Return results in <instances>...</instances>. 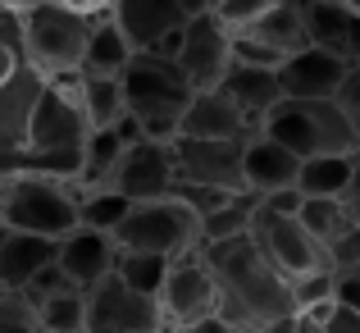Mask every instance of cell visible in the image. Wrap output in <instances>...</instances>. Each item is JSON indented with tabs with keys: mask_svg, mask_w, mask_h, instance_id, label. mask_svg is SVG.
I'll return each mask as SVG.
<instances>
[{
	"mask_svg": "<svg viewBox=\"0 0 360 333\" xmlns=\"http://www.w3.org/2000/svg\"><path fill=\"white\" fill-rule=\"evenodd\" d=\"M205 265L214 270L219 283V325L224 329H297V297H292V279L260 251V242L246 233L214 237L201 242Z\"/></svg>",
	"mask_w": 360,
	"mask_h": 333,
	"instance_id": "1",
	"label": "cell"
},
{
	"mask_svg": "<svg viewBox=\"0 0 360 333\" xmlns=\"http://www.w3.org/2000/svg\"><path fill=\"white\" fill-rule=\"evenodd\" d=\"M96 9L69 5V0H18V55L32 64L41 78L82 69V46H87Z\"/></svg>",
	"mask_w": 360,
	"mask_h": 333,
	"instance_id": "2",
	"label": "cell"
},
{
	"mask_svg": "<svg viewBox=\"0 0 360 333\" xmlns=\"http://www.w3.org/2000/svg\"><path fill=\"white\" fill-rule=\"evenodd\" d=\"M91 137V119L78 96V73L46 78V92L27 123V146L37 156V174H60L73 178L82 165V146Z\"/></svg>",
	"mask_w": 360,
	"mask_h": 333,
	"instance_id": "3",
	"label": "cell"
},
{
	"mask_svg": "<svg viewBox=\"0 0 360 333\" xmlns=\"http://www.w3.org/2000/svg\"><path fill=\"white\" fill-rule=\"evenodd\" d=\"M123 101H128V114L141 123L146 137H178V123H183V110L192 101V82L178 69L174 55L160 51H132V60L123 64Z\"/></svg>",
	"mask_w": 360,
	"mask_h": 333,
	"instance_id": "4",
	"label": "cell"
},
{
	"mask_svg": "<svg viewBox=\"0 0 360 333\" xmlns=\"http://www.w3.org/2000/svg\"><path fill=\"white\" fill-rule=\"evenodd\" d=\"M260 132L278 137L301 160L306 156H342V151L360 146L352 119L342 114V106L333 96H278V106L260 119Z\"/></svg>",
	"mask_w": 360,
	"mask_h": 333,
	"instance_id": "5",
	"label": "cell"
},
{
	"mask_svg": "<svg viewBox=\"0 0 360 333\" xmlns=\"http://www.w3.org/2000/svg\"><path fill=\"white\" fill-rule=\"evenodd\" d=\"M119 246L132 251H160V256H183L201 246V211L192 201H183L178 192L165 196H146L132 201L123 224L115 228Z\"/></svg>",
	"mask_w": 360,
	"mask_h": 333,
	"instance_id": "6",
	"label": "cell"
},
{
	"mask_svg": "<svg viewBox=\"0 0 360 333\" xmlns=\"http://www.w3.org/2000/svg\"><path fill=\"white\" fill-rule=\"evenodd\" d=\"M0 220L9 228H27L60 242L69 228H78V187L60 174H18L5 187V211Z\"/></svg>",
	"mask_w": 360,
	"mask_h": 333,
	"instance_id": "7",
	"label": "cell"
},
{
	"mask_svg": "<svg viewBox=\"0 0 360 333\" xmlns=\"http://www.w3.org/2000/svg\"><path fill=\"white\" fill-rule=\"evenodd\" d=\"M160 310H165L169 329H210L219 315V283L214 270L205 265L201 246L196 251L174 256L165 274V288H160Z\"/></svg>",
	"mask_w": 360,
	"mask_h": 333,
	"instance_id": "8",
	"label": "cell"
},
{
	"mask_svg": "<svg viewBox=\"0 0 360 333\" xmlns=\"http://www.w3.org/2000/svg\"><path fill=\"white\" fill-rule=\"evenodd\" d=\"M87 292V333H155L169 329L160 297H146L132 283L119 279V270H110L105 279H96Z\"/></svg>",
	"mask_w": 360,
	"mask_h": 333,
	"instance_id": "9",
	"label": "cell"
},
{
	"mask_svg": "<svg viewBox=\"0 0 360 333\" xmlns=\"http://www.w3.org/2000/svg\"><path fill=\"white\" fill-rule=\"evenodd\" d=\"M251 237L260 242V251L269 256V260L278 265L288 279L333 265V260H328V246L319 242V237L310 233V228L301 224L297 215H278V211H264V206H255V215H251Z\"/></svg>",
	"mask_w": 360,
	"mask_h": 333,
	"instance_id": "10",
	"label": "cell"
},
{
	"mask_svg": "<svg viewBox=\"0 0 360 333\" xmlns=\"http://www.w3.org/2000/svg\"><path fill=\"white\" fill-rule=\"evenodd\" d=\"M246 137H187V132H178L174 137L178 178L201 183V187H219V192H246V178H242Z\"/></svg>",
	"mask_w": 360,
	"mask_h": 333,
	"instance_id": "11",
	"label": "cell"
},
{
	"mask_svg": "<svg viewBox=\"0 0 360 333\" xmlns=\"http://www.w3.org/2000/svg\"><path fill=\"white\" fill-rule=\"evenodd\" d=\"M174 60H178V69L187 73L192 87H219L229 64H233V27L224 23L214 9L187 14L183 46H178Z\"/></svg>",
	"mask_w": 360,
	"mask_h": 333,
	"instance_id": "12",
	"label": "cell"
},
{
	"mask_svg": "<svg viewBox=\"0 0 360 333\" xmlns=\"http://www.w3.org/2000/svg\"><path fill=\"white\" fill-rule=\"evenodd\" d=\"M110 187H119L128 201H146V196H165L178 187V160H174V142L165 137H137L123 146Z\"/></svg>",
	"mask_w": 360,
	"mask_h": 333,
	"instance_id": "13",
	"label": "cell"
},
{
	"mask_svg": "<svg viewBox=\"0 0 360 333\" xmlns=\"http://www.w3.org/2000/svg\"><path fill=\"white\" fill-rule=\"evenodd\" d=\"M55 260L64 265V274H69L78 288H91L96 279H105L119 265V237L105 233V228L78 224L55 242Z\"/></svg>",
	"mask_w": 360,
	"mask_h": 333,
	"instance_id": "14",
	"label": "cell"
},
{
	"mask_svg": "<svg viewBox=\"0 0 360 333\" xmlns=\"http://www.w3.org/2000/svg\"><path fill=\"white\" fill-rule=\"evenodd\" d=\"M347 69H352V64H347L342 55H333V51H324V46L306 42L301 51L283 55V64H278L283 96H333L338 82L347 78Z\"/></svg>",
	"mask_w": 360,
	"mask_h": 333,
	"instance_id": "15",
	"label": "cell"
},
{
	"mask_svg": "<svg viewBox=\"0 0 360 333\" xmlns=\"http://www.w3.org/2000/svg\"><path fill=\"white\" fill-rule=\"evenodd\" d=\"M110 14L128 32L132 51H155L165 37L183 32L187 9L178 0H110Z\"/></svg>",
	"mask_w": 360,
	"mask_h": 333,
	"instance_id": "16",
	"label": "cell"
},
{
	"mask_svg": "<svg viewBox=\"0 0 360 333\" xmlns=\"http://www.w3.org/2000/svg\"><path fill=\"white\" fill-rule=\"evenodd\" d=\"M297 169H301V156L292 146H283L278 137L255 128L242 146V178H246V192L264 196L274 187H292L297 183Z\"/></svg>",
	"mask_w": 360,
	"mask_h": 333,
	"instance_id": "17",
	"label": "cell"
},
{
	"mask_svg": "<svg viewBox=\"0 0 360 333\" xmlns=\"http://www.w3.org/2000/svg\"><path fill=\"white\" fill-rule=\"evenodd\" d=\"M301 18H306V37L315 46L342 55L347 64H360V9L352 0H310Z\"/></svg>",
	"mask_w": 360,
	"mask_h": 333,
	"instance_id": "18",
	"label": "cell"
},
{
	"mask_svg": "<svg viewBox=\"0 0 360 333\" xmlns=\"http://www.w3.org/2000/svg\"><path fill=\"white\" fill-rule=\"evenodd\" d=\"M178 132H187V137H246V132H255V128H251V119L233 106V96L224 87H196L192 101H187V110H183Z\"/></svg>",
	"mask_w": 360,
	"mask_h": 333,
	"instance_id": "19",
	"label": "cell"
},
{
	"mask_svg": "<svg viewBox=\"0 0 360 333\" xmlns=\"http://www.w3.org/2000/svg\"><path fill=\"white\" fill-rule=\"evenodd\" d=\"M219 87L229 92L233 106L251 119V128H260V119L278 106V96H283L278 69H274V64H251V60H233Z\"/></svg>",
	"mask_w": 360,
	"mask_h": 333,
	"instance_id": "20",
	"label": "cell"
},
{
	"mask_svg": "<svg viewBox=\"0 0 360 333\" xmlns=\"http://www.w3.org/2000/svg\"><path fill=\"white\" fill-rule=\"evenodd\" d=\"M46 92V78L32 64H18L5 82H0V142L5 146H27V123Z\"/></svg>",
	"mask_w": 360,
	"mask_h": 333,
	"instance_id": "21",
	"label": "cell"
},
{
	"mask_svg": "<svg viewBox=\"0 0 360 333\" xmlns=\"http://www.w3.org/2000/svg\"><path fill=\"white\" fill-rule=\"evenodd\" d=\"M46 260H55V237L5 224V237H0V288H23Z\"/></svg>",
	"mask_w": 360,
	"mask_h": 333,
	"instance_id": "22",
	"label": "cell"
},
{
	"mask_svg": "<svg viewBox=\"0 0 360 333\" xmlns=\"http://www.w3.org/2000/svg\"><path fill=\"white\" fill-rule=\"evenodd\" d=\"M128 60H132L128 32L119 27V18L110 14V9H96L87 46H82V73H123Z\"/></svg>",
	"mask_w": 360,
	"mask_h": 333,
	"instance_id": "23",
	"label": "cell"
},
{
	"mask_svg": "<svg viewBox=\"0 0 360 333\" xmlns=\"http://www.w3.org/2000/svg\"><path fill=\"white\" fill-rule=\"evenodd\" d=\"M238 37H246V42H260V46H269L274 55H292V51H301V46L310 42L306 37V18H301V9H292V5H269L260 18H251L246 27H238Z\"/></svg>",
	"mask_w": 360,
	"mask_h": 333,
	"instance_id": "24",
	"label": "cell"
},
{
	"mask_svg": "<svg viewBox=\"0 0 360 333\" xmlns=\"http://www.w3.org/2000/svg\"><path fill=\"white\" fill-rule=\"evenodd\" d=\"M123 146H128V142L119 137L115 123H110V128H91L87 146H82V165H78V174H73V187H78V192H87V187H110V174H115Z\"/></svg>",
	"mask_w": 360,
	"mask_h": 333,
	"instance_id": "25",
	"label": "cell"
},
{
	"mask_svg": "<svg viewBox=\"0 0 360 333\" xmlns=\"http://www.w3.org/2000/svg\"><path fill=\"white\" fill-rule=\"evenodd\" d=\"M78 96H82V110H87L91 128H110V123H119L128 114L119 73H82L78 69Z\"/></svg>",
	"mask_w": 360,
	"mask_h": 333,
	"instance_id": "26",
	"label": "cell"
},
{
	"mask_svg": "<svg viewBox=\"0 0 360 333\" xmlns=\"http://www.w3.org/2000/svg\"><path fill=\"white\" fill-rule=\"evenodd\" d=\"M347 178H352V151H342V156H306L297 169V187L306 196H342Z\"/></svg>",
	"mask_w": 360,
	"mask_h": 333,
	"instance_id": "27",
	"label": "cell"
},
{
	"mask_svg": "<svg viewBox=\"0 0 360 333\" xmlns=\"http://www.w3.org/2000/svg\"><path fill=\"white\" fill-rule=\"evenodd\" d=\"M260 206L255 192H229L214 211L201 215V242H214V237H233V233H246L251 228V215Z\"/></svg>",
	"mask_w": 360,
	"mask_h": 333,
	"instance_id": "28",
	"label": "cell"
},
{
	"mask_svg": "<svg viewBox=\"0 0 360 333\" xmlns=\"http://www.w3.org/2000/svg\"><path fill=\"white\" fill-rule=\"evenodd\" d=\"M169 265H174V256H160V251H132V246H119V279L132 283L137 292H146V297H160V288H165V274Z\"/></svg>",
	"mask_w": 360,
	"mask_h": 333,
	"instance_id": "29",
	"label": "cell"
},
{
	"mask_svg": "<svg viewBox=\"0 0 360 333\" xmlns=\"http://www.w3.org/2000/svg\"><path fill=\"white\" fill-rule=\"evenodd\" d=\"M37 306H41V329L46 333H87V292L82 288L41 297Z\"/></svg>",
	"mask_w": 360,
	"mask_h": 333,
	"instance_id": "30",
	"label": "cell"
},
{
	"mask_svg": "<svg viewBox=\"0 0 360 333\" xmlns=\"http://www.w3.org/2000/svg\"><path fill=\"white\" fill-rule=\"evenodd\" d=\"M128 206L132 201L119 192V187H87V192H78V224L115 233V228L123 224V215H128Z\"/></svg>",
	"mask_w": 360,
	"mask_h": 333,
	"instance_id": "31",
	"label": "cell"
},
{
	"mask_svg": "<svg viewBox=\"0 0 360 333\" xmlns=\"http://www.w3.org/2000/svg\"><path fill=\"white\" fill-rule=\"evenodd\" d=\"M297 220L310 228V233L319 237V242H333L338 233H342L347 224H352V215H347V206H342V196H306L301 201V211H297Z\"/></svg>",
	"mask_w": 360,
	"mask_h": 333,
	"instance_id": "32",
	"label": "cell"
},
{
	"mask_svg": "<svg viewBox=\"0 0 360 333\" xmlns=\"http://www.w3.org/2000/svg\"><path fill=\"white\" fill-rule=\"evenodd\" d=\"M41 306L27 288H0V333H37Z\"/></svg>",
	"mask_w": 360,
	"mask_h": 333,
	"instance_id": "33",
	"label": "cell"
},
{
	"mask_svg": "<svg viewBox=\"0 0 360 333\" xmlns=\"http://www.w3.org/2000/svg\"><path fill=\"white\" fill-rule=\"evenodd\" d=\"M292 297H297V310L310 306V301L333 297V265H324V270H310V274H297V279H292Z\"/></svg>",
	"mask_w": 360,
	"mask_h": 333,
	"instance_id": "34",
	"label": "cell"
},
{
	"mask_svg": "<svg viewBox=\"0 0 360 333\" xmlns=\"http://www.w3.org/2000/svg\"><path fill=\"white\" fill-rule=\"evenodd\" d=\"M23 288L32 292L37 301H41V297H55V292H69V288H78V283H73L69 274H64V265H60V260H46L41 270H37L32 279L23 283Z\"/></svg>",
	"mask_w": 360,
	"mask_h": 333,
	"instance_id": "35",
	"label": "cell"
},
{
	"mask_svg": "<svg viewBox=\"0 0 360 333\" xmlns=\"http://www.w3.org/2000/svg\"><path fill=\"white\" fill-rule=\"evenodd\" d=\"M328 260H333V270H360V220H352L328 242Z\"/></svg>",
	"mask_w": 360,
	"mask_h": 333,
	"instance_id": "36",
	"label": "cell"
},
{
	"mask_svg": "<svg viewBox=\"0 0 360 333\" xmlns=\"http://www.w3.org/2000/svg\"><path fill=\"white\" fill-rule=\"evenodd\" d=\"M269 5H278V0H214V14L238 32V27H246L251 18H260Z\"/></svg>",
	"mask_w": 360,
	"mask_h": 333,
	"instance_id": "37",
	"label": "cell"
},
{
	"mask_svg": "<svg viewBox=\"0 0 360 333\" xmlns=\"http://www.w3.org/2000/svg\"><path fill=\"white\" fill-rule=\"evenodd\" d=\"M333 101L342 106V114L352 119V128H356V137H360V64H352V69H347V78L338 82Z\"/></svg>",
	"mask_w": 360,
	"mask_h": 333,
	"instance_id": "38",
	"label": "cell"
},
{
	"mask_svg": "<svg viewBox=\"0 0 360 333\" xmlns=\"http://www.w3.org/2000/svg\"><path fill=\"white\" fill-rule=\"evenodd\" d=\"M301 201H306V192H301L297 183H292V187H274V192H264V196H260L264 211H278V215H297V211H301Z\"/></svg>",
	"mask_w": 360,
	"mask_h": 333,
	"instance_id": "39",
	"label": "cell"
},
{
	"mask_svg": "<svg viewBox=\"0 0 360 333\" xmlns=\"http://www.w3.org/2000/svg\"><path fill=\"white\" fill-rule=\"evenodd\" d=\"M324 333H360V310L333 297V310H328V325H324Z\"/></svg>",
	"mask_w": 360,
	"mask_h": 333,
	"instance_id": "40",
	"label": "cell"
},
{
	"mask_svg": "<svg viewBox=\"0 0 360 333\" xmlns=\"http://www.w3.org/2000/svg\"><path fill=\"white\" fill-rule=\"evenodd\" d=\"M333 297L360 310V270H333Z\"/></svg>",
	"mask_w": 360,
	"mask_h": 333,
	"instance_id": "41",
	"label": "cell"
},
{
	"mask_svg": "<svg viewBox=\"0 0 360 333\" xmlns=\"http://www.w3.org/2000/svg\"><path fill=\"white\" fill-rule=\"evenodd\" d=\"M342 206H347L352 220H360V146L352 151V178H347V187H342Z\"/></svg>",
	"mask_w": 360,
	"mask_h": 333,
	"instance_id": "42",
	"label": "cell"
},
{
	"mask_svg": "<svg viewBox=\"0 0 360 333\" xmlns=\"http://www.w3.org/2000/svg\"><path fill=\"white\" fill-rule=\"evenodd\" d=\"M0 42L18 46V0H0Z\"/></svg>",
	"mask_w": 360,
	"mask_h": 333,
	"instance_id": "43",
	"label": "cell"
},
{
	"mask_svg": "<svg viewBox=\"0 0 360 333\" xmlns=\"http://www.w3.org/2000/svg\"><path fill=\"white\" fill-rule=\"evenodd\" d=\"M18 64H23V55H18V46H14V42H0V82H5L9 73L18 69Z\"/></svg>",
	"mask_w": 360,
	"mask_h": 333,
	"instance_id": "44",
	"label": "cell"
},
{
	"mask_svg": "<svg viewBox=\"0 0 360 333\" xmlns=\"http://www.w3.org/2000/svg\"><path fill=\"white\" fill-rule=\"evenodd\" d=\"M187 14H201V9H214V0H178Z\"/></svg>",
	"mask_w": 360,
	"mask_h": 333,
	"instance_id": "45",
	"label": "cell"
},
{
	"mask_svg": "<svg viewBox=\"0 0 360 333\" xmlns=\"http://www.w3.org/2000/svg\"><path fill=\"white\" fill-rule=\"evenodd\" d=\"M69 5H82V9H110V0H69Z\"/></svg>",
	"mask_w": 360,
	"mask_h": 333,
	"instance_id": "46",
	"label": "cell"
},
{
	"mask_svg": "<svg viewBox=\"0 0 360 333\" xmlns=\"http://www.w3.org/2000/svg\"><path fill=\"white\" fill-rule=\"evenodd\" d=\"M283 5H292V9H306V5H310V0H283Z\"/></svg>",
	"mask_w": 360,
	"mask_h": 333,
	"instance_id": "47",
	"label": "cell"
},
{
	"mask_svg": "<svg viewBox=\"0 0 360 333\" xmlns=\"http://www.w3.org/2000/svg\"><path fill=\"white\" fill-rule=\"evenodd\" d=\"M5 187H9V183H0V211H5Z\"/></svg>",
	"mask_w": 360,
	"mask_h": 333,
	"instance_id": "48",
	"label": "cell"
},
{
	"mask_svg": "<svg viewBox=\"0 0 360 333\" xmlns=\"http://www.w3.org/2000/svg\"><path fill=\"white\" fill-rule=\"evenodd\" d=\"M0 237H5V220H0Z\"/></svg>",
	"mask_w": 360,
	"mask_h": 333,
	"instance_id": "49",
	"label": "cell"
},
{
	"mask_svg": "<svg viewBox=\"0 0 360 333\" xmlns=\"http://www.w3.org/2000/svg\"><path fill=\"white\" fill-rule=\"evenodd\" d=\"M352 5H356V9H360V0H352Z\"/></svg>",
	"mask_w": 360,
	"mask_h": 333,
	"instance_id": "50",
	"label": "cell"
}]
</instances>
